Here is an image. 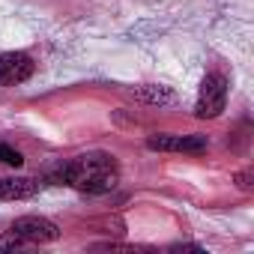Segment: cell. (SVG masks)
Instances as JSON below:
<instances>
[{
	"mask_svg": "<svg viewBox=\"0 0 254 254\" xmlns=\"http://www.w3.org/2000/svg\"><path fill=\"white\" fill-rule=\"evenodd\" d=\"M251 180H254V171H251V168H245V171H239V174L233 177V183H236L242 191H251V189H254V183H251Z\"/></svg>",
	"mask_w": 254,
	"mask_h": 254,
	"instance_id": "9c48e42d",
	"label": "cell"
},
{
	"mask_svg": "<svg viewBox=\"0 0 254 254\" xmlns=\"http://www.w3.org/2000/svg\"><path fill=\"white\" fill-rule=\"evenodd\" d=\"M171 251H197V254H203L206 248L203 245H191V242H177V245H171Z\"/></svg>",
	"mask_w": 254,
	"mask_h": 254,
	"instance_id": "30bf717a",
	"label": "cell"
},
{
	"mask_svg": "<svg viewBox=\"0 0 254 254\" xmlns=\"http://www.w3.org/2000/svg\"><path fill=\"white\" fill-rule=\"evenodd\" d=\"M132 93H135V99H141L147 105H171L174 102V90L171 87H162V84H141Z\"/></svg>",
	"mask_w": 254,
	"mask_h": 254,
	"instance_id": "52a82bcc",
	"label": "cell"
},
{
	"mask_svg": "<svg viewBox=\"0 0 254 254\" xmlns=\"http://www.w3.org/2000/svg\"><path fill=\"white\" fill-rule=\"evenodd\" d=\"M147 147L156 153H203L209 141L203 135H150Z\"/></svg>",
	"mask_w": 254,
	"mask_h": 254,
	"instance_id": "5b68a950",
	"label": "cell"
},
{
	"mask_svg": "<svg viewBox=\"0 0 254 254\" xmlns=\"http://www.w3.org/2000/svg\"><path fill=\"white\" fill-rule=\"evenodd\" d=\"M36 63L30 54L24 51H3L0 54V87H15V84H24L30 75H33Z\"/></svg>",
	"mask_w": 254,
	"mask_h": 254,
	"instance_id": "277c9868",
	"label": "cell"
},
{
	"mask_svg": "<svg viewBox=\"0 0 254 254\" xmlns=\"http://www.w3.org/2000/svg\"><path fill=\"white\" fill-rule=\"evenodd\" d=\"M227 105V78L218 72H209L200 84L197 102H194V117L197 120H215Z\"/></svg>",
	"mask_w": 254,
	"mask_h": 254,
	"instance_id": "3957f363",
	"label": "cell"
},
{
	"mask_svg": "<svg viewBox=\"0 0 254 254\" xmlns=\"http://www.w3.org/2000/svg\"><path fill=\"white\" fill-rule=\"evenodd\" d=\"M48 180L57 186H69L75 191H84V194H105L117 186L120 165L108 153H84L57 165Z\"/></svg>",
	"mask_w": 254,
	"mask_h": 254,
	"instance_id": "6da1fadb",
	"label": "cell"
},
{
	"mask_svg": "<svg viewBox=\"0 0 254 254\" xmlns=\"http://www.w3.org/2000/svg\"><path fill=\"white\" fill-rule=\"evenodd\" d=\"M0 162L15 171V168L24 165V156H21V150H15V147H9V144H0Z\"/></svg>",
	"mask_w": 254,
	"mask_h": 254,
	"instance_id": "ba28073f",
	"label": "cell"
},
{
	"mask_svg": "<svg viewBox=\"0 0 254 254\" xmlns=\"http://www.w3.org/2000/svg\"><path fill=\"white\" fill-rule=\"evenodd\" d=\"M60 239V227L45 215H21L12 221V227L0 236V251L6 248H24V245H45Z\"/></svg>",
	"mask_w": 254,
	"mask_h": 254,
	"instance_id": "7a4b0ae2",
	"label": "cell"
},
{
	"mask_svg": "<svg viewBox=\"0 0 254 254\" xmlns=\"http://www.w3.org/2000/svg\"><path fill=\"white\" fill-rule=\"evenodd\" d=\"M39 191V183L30 177H0V200H27Z\"/></svg>",
	"mask_w": 254,
	"mask_h": 254,
	"instance_id": "8992f818",
	"label": "cell"
}]
</instances>
